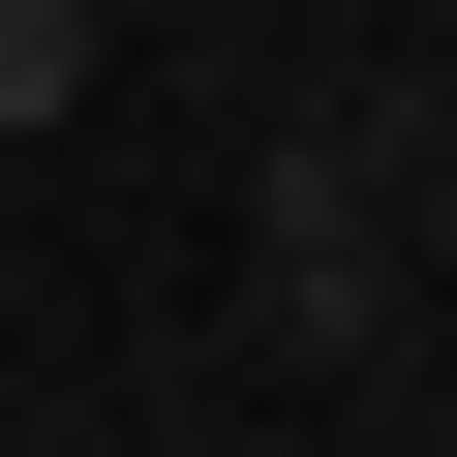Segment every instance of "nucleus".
<instances>
[{
  "instance_id": "obj_2",
  "label": "nucleus",
  "mask_w": 457,
  "mask_h": 457,
  "mask_svg": "<svg viewBox=\"0 0 457 457\" xmlns=\"http://www.w3.org/2000/svg\"><path fill=\"white\" fill-rule=\"evenodd\" d=\"M92 92V0H0V122H62Z\"/></svg>"
},
{
  "instance_id": "obj_1",
  "label": "nucleus",
  "mask_w": 457,
  "mask_h": 457,
  "mask_svg": "<svg viewBox=\"0 0 457 457\" xmlns=\"http://www.w3.org/2000/svg\"><path fill=\"white\" fill-rule=\"evenodd\" d=\"M396 183H427L396 92L275 122V183H245V305H275V366H366V336H396Z\"/></svg>"
}]
</instances>
